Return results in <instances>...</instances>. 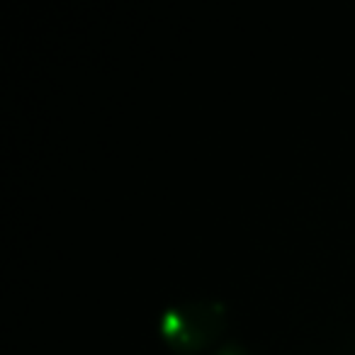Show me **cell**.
I'll use <instances>...</instances> for the list:
<instances>
[{"label": "cell", "mask_w": 355, "mask_h": 355, "mask_svg": "<svg viewBox=\"0 0 355 355\" xmlns=\"http://www.w3.org/2000/svg\"><path fill=\"white\" fill-rule=\"evenodd\" d=\"M227 324V311L219 300L200 297L163 309L158 319L163 338L180 353H195L209 345Z\"/></svg>", "instance_id": "6da1fadb"}, {"label": "cell", "mask_w": 355, "mask_h": 355, "mask_svg": "<svg viewBox=\"0 0 355 355\" xmlns=\"http://www.w3.org/2000/svg\"><path fill=\"white\" fill-rule=\"evenodd\" d=\"M214 355H251V353H248L241 343H234L232 340V343H224L222 348H217V353Z\"/></svg>", "instance_id": "7a4b0ae2"}]
</instances>
